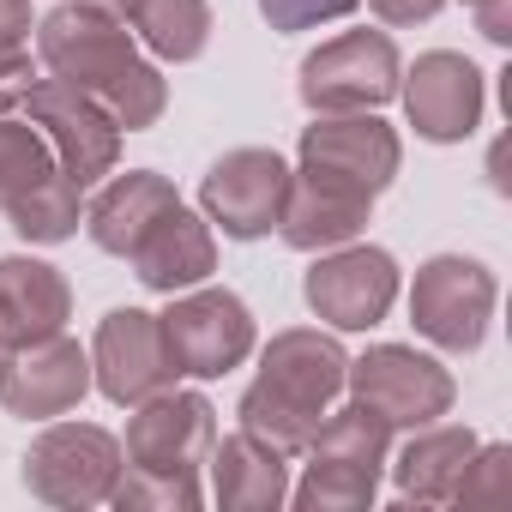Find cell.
I'll return each instance as SVG.
<instances>
[{
  "label": "cell",
  "instance_id": "obj_1",
  "mask_svg": "<svg viewBox=\"0 0 512 512\" xmlns=\"http://www.w3.org/2000/svg\"><path fill=\"white\" fill-rule=\"evenodd\" d=\"M37 61L49 67V79L73 85L97 109H109V121L121 133H145L169 109V79L133 49L121 19H103V13H85V7L61 0L49 19H37Z\"/></svg>",
  "mask_w": 512,
  "mask_h": 512
},
{
  "label": "cell",
  "instance_id": "obj_2",
  "mask_svg": "<svg viewBox=\"0 0 512 512\" xmlns=\"http://www.w3.org/2000/svg\"><path fill=\"white\" fill-rule=\"evenodd\" d=\"M344 374H350V356H344V344L332 332H320V326L278 332L260 350V380H253L241 392V404H235L241 434H253L260 446H272L284 458H302L320 416L338 404Z\"/></svg>",
  "mask_w": 512,
  "mask_h": 512
},
{
  "label": "cell",
  "instance_id": "obj_3",
  "mask_svg": "<svg viewBox=\"0 0 512 512\" xmlns=\"http://www.w3.org/2000/svg\"><path fill=\"white\" fill-rule=\"evenodd\" d=\"M302 181H320L332 193H350V199H380L404 163V145L398 133L374 115V109H356V115H314V127H302Z\"/></svg>",
  "mask_w": 512,
  "mask_h": 512
},
{
  "label": "cell",
  "instance_id": "obj_4",
  "mask_svg": "<svg viewBox=\"0 0 512 512\" xmlns=\"http://www.w3.org/2000/svg\"><path fill=\"white\" fill-rule=\"evenodd\" d=\"M494 302H500V290H494V272L482 260H470V253H434V260L416 266V284H410V326L434 350L470 356L488 338Z\"/></svg>",
  "mask_w": 512,
  "mask_h": 512
},
{
  "label": "cell",
  "instance_id": "obj_5",
  "mask_svg": "<svg viewBox=\"0 0 512 512\" xmlns=\"http://www.w3.org/2000/svg\"><path fill=\"white\" fill-rule=\"evenodd\" d=\"M398 73H404V61H398V43L386 31H344L302 61L296 91L314 115H356V109L392 103Z\"/></svg>",
  "mask_w": 512,
  "mask_h": 512
},
{
  "label": "cell",
  "instance_id": "obj_6",
  "mask_svg": "<svg viewBox=\"0 0 512 512\" xmlns=\"http://www.w3.org/2000/svg\"><path fill=\"white\" fill-rule=\"evenodd\" d=\"M344 392L362 404V410H374L392 434L398 428H428V422H440L446 410H452V374L434 362V356H422V350H410V344H374V350H362L356 362H350V374H344Z\"/></svg>",
  "mask_w": 512,
  "mask_h": 512
},
{
  "label": "cell",
  "instance_id": "obj_7",
  "mask_svg": "<svg viewBox=\"0 0 512 512\" xmlns=\"http://www.w3.org/2000/svg\"><path fill=\"white\" fill-rule=\"evenodd\" d=\"M121 440L97 422H49L25 452V488L43 506H103L121 476Z\"/></svg>",
  "mask_w": 512,
  "mask_h": 512
},
{
  "label": "cell",
  "instance_id": "obj_8",
  "mask_svg": "<svg viewBox=\"0 0 512 512\" xmlns=\"http://www.w3.org/2000/svg\"><path fill=\"white\" fill-rule=\"evenodd\" d=\"M19 109H25V121L43 133L55 169H61L79 193L97 187L103 175H115V163H121V127H115L109 109H97L85 91H73V85H61V79H37Z\"/></svg>",
  "mask_w": 512,
  "mask_h": 512
},
{
  "label": "cell",
  "instance_id": "obj_9",
  "mask_svg": "<svg viewBox=\"0 0 512 512\" xmlns=\"http://www.w3.org/2000/svg\"><path fill=\"white\" fill-rule=\"evenodd\" d=\"M302 296L332 332H374L398 302V260L386 247H362V241L326 247L314 253Z\"/></svg>",
  "mask_w": 512,
  "mask_h": 512
},
{
  "label": "cell",
  "instance_id": "obj_10",
  "mask_svg": "<svg viewBox=\"0 0 512 512\" xmlns=\"http://www.w3.org/2000/svg\"><path fill=\"white\" fill-rule=\"evenodd\" d=\"M157 320H163V338H169L175 368L193 374V380H223L229 368H241L253 356V314H247V302L235 290L193 284Z\"/></svg>",
  "mask_w": 512,
  "mask_h": 512
},
{
  "label": "cell",
  "instance_id": "obj_11",
  "mask_svg": "<svg viewBox=\"0 0 512 512\" xmlns=\"http://www.w3.org/2000/svg\"><path fill=\"white\" fill-rule=\"evenodd\" d=\"M284 193H290V163L278 151H266V145H241V151H223L205 169L199 211L229 241H260V235L278 229Z\"/></svg>",
  "mask_w": 512,
  "mask_h": 512
},
{
  "label": "cell",
  "instance_id": "obj_12",
  "mask_svg": "<svg viewBox=\"0 0 512 512\" xmlns=\"http://www.w3.org/2000/svg\"><path fill=\"white\" fill-rule=\"evenodd\" d=\"M175 380H181V368H175V356H169V338H163V320H157V314H145V308H115V314H103L97 344H91V386H97L109 404L133 410V404L169 392Z\"/></svg>",
  "mask_w": 512,
  "mask_h": 512
},
{
  "label": "cell",
  "instance_id": "obj_13",
  "mask_svg": "<svg viewBox=\"0 0 512 512\" xmlns=\"http://www.w3.org/2000/svg\"><path fill=\"white\" fill-rule=\"evenodd\" d=\"M91 392V350H79L67 332L13 344L0 356V410L25 422H55L73 416Z\"/></svg>",
  "mask_w": 512,
  "mask_h": 512
},
{
  "label": "cell",
  "instance_id": "obj_14",
  "mask_svg": "<svg viewBox=\"0 0 512 512\" xmlns=\"http://www.w3.org/2000/svg\"><path fill=\"white\" fill-rule=\"evenodd\" d=\"M398 97H404L410 127H416L428 145H464V139L482 127L488 85H482V73H476L470 55H458V49H428V55H416L410 73H398Z\"/></svg>",
  "mask_w": 512,
  "mask_h": 512
},
{
  "label": "cell",
  "instance_id": "obj_15",
  "mask_svg": "<svg viewBox=\"0 0 512 512\" xmlns=\"http://www.w3.org/2000/svg\"><path fill=\"white\" fill-rule=\"evenodd\" d=\"M217 440V410L199 392H157L145 404H133L127 422V446L121 458L133 470H169V476H199V464L211 458Z\"/></svg>",
  "mask_w": 512,
  "mask_h": 512
},
{
  "label": "cell",
  "instance_id": "obj_16",
  "mask_svg": "<svg viewBox=\"0 0 512 512\" xmlns=\"http://www.w3.org/2000/svg\"><path fill=\"white\" fill-rule=\"evenodd\" d=\"M181 205V193H175V181L169 175H157V169H127V175H115V181H103L97 187V199L85 205V229H91V241L103 247V253H127L169 217Z\"/></svg>",
  "mask_w": 512,
  "mask_h": 512
},
{
  "label": "cell",
  "instance_id": "obj_17",
  "mask_svg": "<svg viewBox=\"0 0 512 512\" xmlns=\"http://www.w3.org/2000/svg\"><path fill=\"white\" fill-rule=\"evenodd\" d=\"M133 278L145 284V290H157V296H181V290H193V284H205L211 272H217V235H211V223L199 217V211H187V205H175L133 253Z\"/></svg>",
  "mask_w": 512,
  "mask_h": 512
},
{
  "label": "cell",
  "instance_id": "obj_18",
  "mask_svg": "<svg viewBox=\"0 0 512 512\" xmlns=\"http://www.w3.org/2000/svg\"><path fill=\"white\" fill-rule=\"evenodd\" d=\"M73 320V290L49 260H31V253H7L0 260V344H31L49 338Z\"/></svg>",
  "mask_w": 512,
  "mask_h": 512
},
{
  "label": "cell",
  "instance_id": "obj_19",
  "mask_svg": "<svg viewBox=\"0 0 512 512\" xmlns=\"http://www.w3.org/2000/svg\"><path fill=\"white\" fill-rule=\"evenodd\" d=\"M211 500L223 512H278L290 500V458L260 446L253 434L211 440Z\"/></svg>",
  "mask_w": 512,
  "mask_h": 512
},
{
  "label": "cell",
  "instance_id": "obj_20",
  "mask_svg": "<svg viewBox=\"0 0 512 512\" xmlns=\"http://www.w3.org/2000/svg\"><path fill=\"white\" fill-rule=\"evenodd\" d=\"M470 452H476V434H470V428H452V422L410 428L404 452L386 464L392 482H398V500H404V506H452Z\"/></svg>",
  "mask_w": 512,
  "mask_h": 512
},
{
  "label": "cell",
  "instance_id": "obj_21",
  "mask_svg": "<svg viewBox=\"0 0 512 512\" xmlns=\"http://www.w3.org/2000/svg\"><path fill=\"white\" fill-rule=\"evenodd\" d=\"M368 199H350V193H332L320 181H302L290 175V193H284V211H278V235L296 247V253H326V247H344L368 229Z\"/></svg>",
  "mask_w": 512,
  "mask_h": 512
},
{
  "label": "cell",
  "instance_id": "obj_22",
  "mask_svg": "<svg viewBox=\"0 0 512 512\" xmlns=\"http://www.w3.org/2000/svg\"><path fill=\"white\" fill-rule=\"evenodd\" d=\"M308 458H332V464H350V470L380 476L386 458H392V428H386L374 410H362V404L350 398L344 410H326V416H320V428H314V440H308Z\"/></svg>",
  "mask_w": 512,
  "mask_h": 512
},
{
  "label": "cell",
  "instance_id": "obj_23",
  "mask_svg": "<svg viewBox=\"0 0 512 512\" xmlns=\"http://www.w3.org/2000/svg\"><path fill=\"white\" fill-rule=\"evenodd\" d=\"M127 25L157 61H199L211 43V7L205 0H133Z\"/></svg>",
  "mask_w": 512,
  "mask_h": 512
},
{
  "label": "cell",
  "instance_id": "obj_24",
  "mask_svg": "<svg viewBox=\"0 0 512 512\" xmlns=\"http://www.w3.org/2000/svg\"><path fill=\"white\" fill-rule=\"evenodd\" d=\"M7 223H13L19 241H43V247H55V241H67V235H79V223H85V193L55 169V175H43L25 199L7 205Z\"/></svg>",
  "mask_w": 512,
  "mask_h": 512
},
{
  "label": "cell",
  "instance_id": "obj_25",
  "mask_svg": "<svg viewBox=\"0 0 512 512\" xmlns=\"http://www.w3.org/2000/svg\"><path fill=\"white\" fill-rule=\"evenodd\" d=\"M43 175H55V157H49L43 133L19 115H0V211L13 199H25Z\"/></svg>",
  "mask_w": 512,
  "mask_h": 512
},
{
  "label": "cell",
  "instance_id": "obj_26",
  "mask_svg": "<svg viewBox=\"0 0 512 512\" xmlns=\"http://www.w3.org/2000/svg\"><path fill=\"white\" fill-rule=\"evenodd\" d=\"M374 488H380V476H368V470L308 458V476L290 488V500L302 512H356V506H374Z\"/></svg>",
  "mask_w": 512,
  "mask_h": 512
},
{
  "label": "cell",
  "instance_id": "obj_27",
  "mask_svg": "<svg viewBox=\"0 0 512 512\" xmlns=\"http://www.w3.org/2000/svg\"><path fill=\"white\" fill-rule=\"evenodd\" d=\"M109 500H115L121 512H139V506L193 512V506L205 500V488H199V476H169V470H133V464H121V476H115Z\"/></svg>",
  "mask_w": 512,
  "mask_h": 512
},
{
  "label": "cell",
  "instance_id": "obj_28",
  "mask_svg": "<svg viewBox=\"0 0 512 512\" xmlns=\"http://www.w3.org/2000/svg\"><path fill=\"white\" fill-rule=\"evenodd\" d=\"M452 506H512V446H500V440L482 446L476 440V452H470V464L458 476Z\"/></svg>",
  "mask_w": 512,
  "mask_h": 512
},
{
  "label": "cell",
  "instance_id": "obj_29",
  "mask_svg": "<svg viewBox=\"0 0 512 512\" xmlns=\"http://www.w3.org/2000/svg\"><path fill=\"white\" fill-rule=\"evenodd\" d=\"M362 0H260V13L272 31H314V25H332V19H350Z\"/></svg>",
  "mask_w": 512,
  "mask_h": 512
},
{
  "label": "cell",
  "instance_id": "obj_30",
  "mask_svg": "<svg viewBox=\"0 0 512 512\" xmlns=\"http://www.w3.org/2000/svg\"><path fill=\"white\" fill-rule=\"evenodd\" d=\"M37 73H31V49H7L0 55V115H13L25 97H31Z\"/></svg>",
  "mask_w": 512,
  "mask_h": 512
},
{
  "label": "cell",
  "instance_id": "obj_31",
  "mask_svg": "<svg viewBox=\"0 0 512 512\" xmlns=\"http://www.w3.org/2000/svg\"><path fill=\"white\" fill-rule=\"evenodd\" d=\"M31 0H0V55L7 49H31Z\"/></svg>",
  "mask_w": 512,
  "mask_h": 512
},
{
  "label": "cell",
  "instance_id": "obj_32",
  "mask_svg": "<svg viewBox=\"0 0 512 512\" xmlns=\"http://www.w3.org/2000/svg\"><path fill=\"white\" fill-rule=\"evenodd\" d=\"M476 31L494 43V49H512V0H476Z\"/></svg>",
  "mask_w": 512,
  "mask_h": 512
},
{
  "label": "cell",
  "instance_id": "obj_33",
  "mask_svg": "<svg viewBox=\"0 0 512 512\" xmlns=\"http://www.w3.org/2000/svg\"><path fill=\"white\" fill-rule=\"evenodd\" d=\"M368 7H374L386 25H428L446 0H368Z\"/></svg>",
  "mask_w": 512,
  "mask_h": 512
},
{
  "label": "cell",
  "instance_id": "obj_34",
  "mask_svg": "<svg viewBox=\"0 0 512 512\" xmlns=\"http://www.w3.org/2000/svg\"><path fill=\"white\" fill-rule=\"evenodd\" d=\"M67 7H85V13H103V19H121V25H127L133 0H67Z\"/></svg>",
  "mask_w": 512,
  "mask_h": 512
},
{
  "label": "cell",
  "instance_id": "obj_35",
  "mask_svg": "<svg viewBox=\"0 0 512 512\" xmlns=\"http://www.w3.org/2000/svg\"><path fill=\"white\" fill-rule=\"evenodd\" d=\"M464 7H476V0H464Z\"/></svg>",
  "mask_w": 512,
  "mask_h": 512
}]
</instances>
